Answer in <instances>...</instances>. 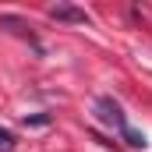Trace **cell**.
Returning <instances> with one entry per match:
<instances>
[{
    "label": "cell",
    "instance_id": "cell-1",
    "mask_svg": "<svg viewBox=\"0 0 152 152\" xmlns=\"http://www.w3.org/2000/svg\"><path fill=\"white\" fill-rule=\"evenodd\" d=\"M96 110H99V120H103V124H110V127H117V131H124V127H127V117H124V110H120V103H117V99L99 96V99H96Z\"/></svg>",
    "mask_w": 152,
    "mask_h": 152
},
{
    "label": "cell",
    "instance_id": "cell-2",
    "mask_svg": "<svg viewBox=\"0 0 152 152\" xmlns=\"http://www.w3.org/2000/svg\"><path fill=\"white\" fill-rule=\"evenodd\" d=\"M50 18L53 21H67V25H88V14L81 7H71V4H53L50 7Z\"/></svg>",
    "mask_w": 152,
    "mask_h": 152
},
{
    "label": "cell",
    "instance_id": "cell-3",
    "mask_svg": "<svg viewBox=\"0 0 152 152\" xmlns=\"http://www.w3.org/2000/svg\"><path fill=\"white\" fill-rule=\"evenodd\" d=\"M120 134L127 138V145H131V149H145V145H149V142H145V134H142V131H134L131 124H127V127H124Z\"/></svg>",
    "mask_w": 152,
    "mask_h": 152
},
{
    "label": "cell",
    "instance_id": "cell-4",
    "mask_svg": "<svg viewBox=\"0 0 152 152\" xmlns=\"http://www.w3.org/2000/svg\"><path fill=\"white\" fill-rule=\"evenodd\" d=\"M0 152H14V134L7 127H0Z\"/></svg>",
    "mask_w": 152,
    "mask_h": 152
}]
</instances>
